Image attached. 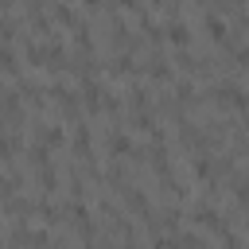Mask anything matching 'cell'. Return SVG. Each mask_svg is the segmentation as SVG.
Segmentation results:
<instances>
[{
	"label": "cell",
	"instance_id": "1",
	"mask_svg": "<svg viewBox=\"0 0 249 249\" xmlns=\"http://www.w3.org/2000/svg\"><path fill=\"white\" fill-rule=\"evenodd\" d=\"M171 39H175V43H187V39H191V31H187L183 23H171Z\"/></svg>",
	"mask_w": 249,
	"mask_h": 249
}]
</instances>
